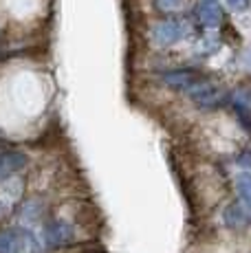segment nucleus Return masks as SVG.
Listing matches in <instances>:
<instances>
[{
  "label": "nucleus",
  "instance_id": "5",
  "mask_svg": "<svg viewBox=\"0 0 251 253\" xmlns=\"http://www.w3.org/2000/svg\"><path fill=\"white\" fill-rule=\"evenodd\" d=\"M73 240V227L64 220H51L44 225V231H42V242L51 249L55 247H64Z\"/></svg>",
  "mask_w": 251,
  "mask_h": 253
},
{
  "label": "nucleus",
  "instance_id": "1",
  "mask_svg": "<svg viewBox=\"0 0 251 253\" xmlns=\"http://www.w3.org/2000/svg\"><path fill=\"white\" fill-rule=\"evenodd\" d=\"M0 253H40V242L29 229H2Z\"/></svg>",
  "mask_w": 251,
  "mask_h": 253
},
{
  "label": "nucleus",
  "instance_id": "11",
  "mask_svg": "<svg viewBox=\"0 0 251 253\" xmlns=\"http://www.w3.org/2000/svg\"><path fill=\"white\" fill-rule=\"evenodd\" d=\"M152 2L161 13H176L185 7V0H152Z\"/></svg>",
  "mask_w": 251,
  "mask_h": 253
},
{
  "label": "nucleus",
  "instance_id": "6",
  "mask_svg": "<svg viewBox=\"0 0 251 253\" xmlns=\"http://www.w3.org/2000/svg\"><path fill=\"white\" fill-rule=\"evenodd\" d=\"M196 18L205 29H214L223 22V9L216 0H203L196 9Z\"/></svg>",
  "mask_w": 251,
  "mask_h": 253
},
{
  "label": "nucleus",
  "instance_id": "3",
  "mask_svg": "<svg viewBox=\"0 0 251 253\" xmlns=\"http://www.w3.org/2000/svg\"><path fill=\"white\" fill-rule=\"evenodd\" d=\"M152 36L159 44L163 46H172L176 42H181L185 38V24L176 18H166V20L157 22L152 29Z\"/></svg>",
  "mask_w": 251,
  "mask_h": 253
},
{
  "label": "nucleus",
  "instance_id": "9",
  "mask_svg": "<svg viewBox=\"0 0 251 253\" xmlns=\"http://www.w3.org/2000/svg\"><path fill=\"white\" fill-rule=\"evenodd\" d=\"M231 106H234L236 115L243 119L245 126H251V92L249 90H236L234 95L229 97Z\"/></svg>",
  "mask_w": 251,
  "mask_h": 253
},
{
  "label": "nucleus",
  "instance_id": "8",
  "mask_svg": "<svg viewBox=\"0 0 251 253\" xmlns=\"http://www.w3.org/2000/svg\"><path fill=\"white\" fill-rule=\"evenodd\" d=\"M25 165H27V157L22 152H0V181L20 172Z\"/></svg>",
  "mask_w": 251,
  "mask_h": 253
},
{
  "label": "nucleus",
  "instance_id": "2",
  "mask_svg": "<svg viewBox=\"0 0 251 253\" xmlns=\"http://www.w3.org/2000/svg\"><path fill=\"white\" fill-rule=\"evenodd\" d=\"M187 95H190V99L194 101L199 108H205V110L218 108L225 101H229V95L225 92V88H220L218 84H211L209 80L199 82L192 90H187Z\"/></svg>",
  "mask_w": 251,
  "mask_h": 253
},
{
  "label": "nucleus",
  "instance_id": "7",
  "mask_svg": "<svg viewBox=\"0 0 251 253\" xmlns=\"http://www.w3.org/2000/svg\"><path fill=\"white\" fill-rule=\"evenodd\" d=\"M223 220L229 229H245L249 227L251 222V213L243 207V203H231V205L225 207V213H223Z\"/></svg>",
  "mask_w": 251,
  "mask_h": 253
},
{
  "label": "nucleus",
  "instance_id": "10",
  "mask_svg": "<svg viewBox=\"0 0 251 253\" xmlns=\"http://www.w3.org/2000/svg\"><path fill=\"white\" fill-rule=\"evenodd\" d=\"M236 192H238L243 207L251 213V172H238V176H236Z\"/></svg>",
  "mask_w": 251,
  "mask_h": 253
},
{
  "label": "nucleus",
  "instance_id": "12",
  "mask_svg": "<svg viewBox=\"0 0 251 253\" xmlns=\"http://www.w3.org/2000/svg\"><path fill=\"white\" fill-rule=\"evenodd\" d=\"M227 4H229L234 11H245V9L249 7V0H227Z\"/></svg>",
  "mask_w": 251,
  "mask_h": 253
},
{
  "label": "nucleus",
  "instance_id": "4",
  "mask_svg": "<svg viewBox=\"0 0 251 253\" xmlns=\"http://www.w3.org/2000/svg\"><path fill=\"white\" fill-rule=\"evenodd\" d=\"M203 80H205V77H203L199 71H194V69H174V71L163 73V77H161V82L167 86V88L183 90V92L192 90Z\"/></svg>",
  "mask_w": 251,
  "mask_h": 253
}]
</instances>
